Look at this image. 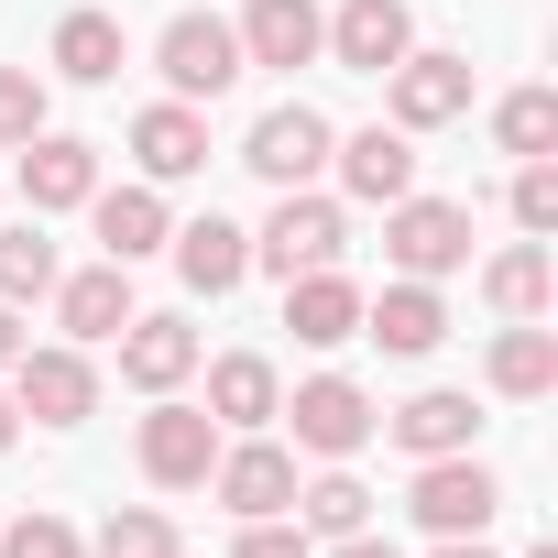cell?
Here are the masks:
<instances>
[{
	"label": "cell",
	"instance_id": "obj_20",
	"mask_svg": "<svg viewBox=\"0 0 558 558\" xmlns=\"http://www.w3.org/2000/svg\"><path fill=\"white\" fill-rule=\"evenodd\" d=\"M405 45H416V12H405V0H340L318 56H329V66H351V77H384Z\"/></svg>",
	"mask_w": 558,
	"mask_h": 558
},
{
	"label": "cell",
	"instance_id": "obj_28",
	"mask_svg": "<svg viewBox=\"0 0 558 558\" xmlns=\"http://www.w3.org/2000/svg\"><path fill=\"white\" fill-rule=\"evenodd\" d=\"M56 241H45V219H0V307H45L56 296Z\"/></svg>",
	"mask_w": 558,
	"mask_h": 558
},
{
	"label": "cell",
	"instance_id": "obj_34",
	"mask_svg": "<svg viewBox=\"0 0 558 558\" xmlns=\"http://www.w3.org/2000/svg\"><path fill=\"white\" fill-rule=\"evenodd\" d=\"M230 558H318V536H307V525H296V514H252V525H241V547H230Z\"/></svg>",
	"mask_w": 558,
	"mask_h": 558
},
{
	"label": "cell",
	"instance_id": "obj_36",
	"mask_svg": "<svg viewBox=\"0 0 558 558\" xmlns=\"http://www.w3.org/2000/svg\"><path fill=\"white\" fill-rule=\"evenodd\" d=\"M23 340H34V329H23V307H0V373L23 362Z\"/></svg>",
	"mask_w": 558,
	"mask_h": 558
},
{
	"label": "cell",
	"instance_id": "obj_11",
	"mask_svg": "<svg viewBox=\"0 0 558 558\" xmlns=\"http://www.w3.org/2000/svg\"><path fill=\"white\" fill-rule=\"evenodd\" d=\"M12 197L34 208V219H66V208H88L99 197V143H77V132H34L23 143V165H12Z\"/></svg>",
	"mask_w": 558,
	"mask_h": 558
},
{
	"label": "cell",
	"instance_id": "obj_18",
	"mask_svg": "<svg viewBox=\"0 0 558 558\" xmlns=\"http://www.w3.org/2000/svg\"><path fill=\"white\" fill-rule=\"evenodd\" d=\"M56 329H66L77 351L121 340V329H132V263H77V274H56Z\"/></svg>",
	"mask_w": 558,
	"mask_h": 558
},
{
	"label": "cell",
	"instance_id": "obj_17",
	"mask_svg": "<svg viewBox=\"0 0 558 558\" xmlns=\"http://www.w3.org/2000/svg\"><path fill=\"white\" fill-rule=\"evenodd\" d=\"M373 438H395L405 460H449V449H471V438H482V405H471L460 384H427V395L384 405V427H373Z\"/></svg>",
	"mask_w": 558,
	"mask_h": 558
},
{
	"label": "cell",
	"instance_id": "obj_2",
	"mask_svg": "<svg viewBox=\"0 0 558 558\" xmlns=\"http://www.w3.org/2000/svg\"><path fill=\"white\" fill-rule=\"evenodd\" d=\"M351 252V208L329 197V186H274V219L252 230V274H318V263H340Z\"/></svg>",
	"mask_w": 558,
	"mask_h": 558
},
{
	"label": "cell",
	"instance_id": "obj_26",
	"mask_svg": "<svg viewBox=\"0 0 558 558\" xmlns=\"http://www.w3.org/2000/svg\"><path fill=\"white\" fill-rule=\"evenodd\" d=\"M286 514H296L318 547H329V536H362V525H373V482H362L351 460H318V482H296V504H286Z\"/></svg>",
	"mask_w": 558,
	"mask_h": 558
},
{
	"label": "cell",
	"instance_id": "obj_23",
	"mask_svg": "<svg viewBox=\"0 0 558 558\" xmlns=\"http://www.w3.org/2000/svg\"><path fill=\"white\" fill-rule=\"evenodd\" d=\"M197 373H208V395H197V405H208L230 438L274 427V405H286V373H274L263 351H219V362H197Z\"/></svg>",
	"mask_w": 558,
	"mask_h": 558
},
{
	"label": "cell",
	"instance_id": "obj_32",
	"mask_svg": "<svg viewBox=\"0 0 558 558\" xmlns=\"http://www.w3.org/2000/svg\"><path fill=\"white\" fill-rule=\"evenodd\" d=\"M56 121V99H45V77L34 66H0V154H23L34 132Z\"/></svg>",
	"mask_w": 558,
	"mask_h": 558
},
{
	"label": "cell",
	"instance_id": "obj_16",
	"mask_svg": "<svg viewBox=\"0 0 558 558\" xmlns=\"http://www.w3.org/2000/svg\"><path fill=\"white\" fill-rule=\"evenodd\" d=\"M197 362H208V340H197L186 318H143V307H132V329H121V384H132V395H186Z\"/></svg>",
	"mask_w": 558,
	"mask_h": 558
},
{
	"label": "cell",
	"instance_id": "obj_37",
	"mask_svg": "<svg viewBox=\"0 0 558 558\" xmlns=\"http://www.w3.org/2000/svg\"><path fill=\"white\" fill-rule=\"evenodd\" d=\"M23 438V405H12V384H0V449H12Z\"/></svg>",
	"mask_w": 558,
	"mask_h": 558
},
{
	"label": "cell",
	"instance_id": "obj_5",
	"mask_svg": "<svg viewBox=\"0 0 558 558\" xmlns=\"http://www.w3.org/2000/svg\"><path fill=\"white\" fill-rule=\"evenodd\" d=\"M384 121L395 132H449V121H471V56H449V45H405L395 66H384Z\"/></svg>",
	"mask_w": 558,
	"mask_h": 558
},
{
	"label": "cell",
	"instance_id": "obj_21",
	"mask_svg": "<svg viewBox=\"0 0 558 558\" xmlns=\"http://www.w3.org/2000/svg\"><path fill=\"white\" fill-rule=\"evenodd\" d=\"M88 230H99V263H154L165 252V230H175V208H165V186H99L88 197Z\"/></svg>",
	"mask_w": 558,
	"mask_h": 558
},
{
	"label": "cell",
	"instance_id": "obj_29",
	"mask_svg": "<svg viewBox=\"0 0 558 558\" xmlns=\"http://www.w3.org/2000/svg\"><path fill=\"white\" fill-rule=\"evenodd\" d=\"M493 143H504L514 165L558 154V88H504V99H493Z\"/></svg>",
	"mask_w": 558,
	"mask_h": 558
},
{
	"label": "cell",
	"instance_id": "obj_3",
	"mask_svg": "<svg viewBox=\"0 0 558 558\" xmlns=\"http://www.w3.org/2000/svg\"><path fill=\"white\" fill-rule=\"evenodd\" d=\"M384 263L416 274V286H449V274L471 263V197H427V186H405V197L384 208Z\"/></svg>",
	"mask_w": 558,
	"mask_h": 558
},
{
	"label": "cell",
	"instance_id": "obj_39",
	"mask_svg": "<svg viewBox=\"0 0 558 558\" xmlns=\"http://www.w3.org/2000/svg\"><path fill=\"white\" fill-rule=\"evenodd\" d=\"M525 558H558V547H525Z\"/></svg>",
	"mask_w": 558,
	"mask_h": 558
},
{
	"label": "cell",
	"instance_id": "obj_19",
	"mask_svg": "<svg viewBox=\"0 0 558 558\" xmlns=\"http://www.w3.org/2000/svg\"><path fill=\"white\" fill-rule=\"evenodd\" d=\"M286 329H296V351H351L362 340V286H351L340 263L286 274Z\"/></svg>",
	"mask_w": 558,
	"mask_h": 558
},
{
	"label": "cell",
	"instance_id": "obj_7",
	"mask_svg": "<svg viewBox=\"0 0 558 558\" xmlns=\"http://www.w3.org/2000/svg\"><path fill=\"white\" fill-rule=\"evenodd\" d=\"M12 384V405L34 416V427H88L99 416V362L77 351V340H23V362L0 373Z\"/></svg>",
	"mask_w": 558,
	"mask_h": 558
},
{
	"label": "cell",
	"instance_id": "obj_12",
	"mask_svg": "<svg viewBox=\"0 0 558 558\" xmlns=\"http://www.w3.org/2000/svg\"><path fill=\"white\" fill-rule=\"evenodd\" d=\"M329 175H340V197H362V208H395V197L416 186V132H395V121H362V132H340V143H329Z\"/></svg>",
	"mask_w": 558,
	"mask_h": 558
},
{
	"label": "cell",
	"instance_id": "obj_31",
	"mask_svg": "<svg viewBox=\"0 0 558 558\" xmlns=\"http://www.w3.org/2000/svg\"><path fill=\"white\" fill-rule=\"evenodd\" d=\"M0 558H88V536H77L56 504H23L12 525H0Z\"/></svg>",
	"mask_w": 558,
	"mask_h": 558
},
{
	"label": "cell",
	"instance_id": "obj_1",
	"mask_svg": "<svg viewBox=\"0 0 558 558\" xmlns=\"http://www.w3.org/2000/svg\"><path fill=\"white\" fill-rule=\"evenodd\" d=\"M274 427H286V449H296V460H362V449H373V427H384V405H373L351 373H307L286 405H274Z\"/></svg>",
	"mask_w": 558,
	"mask_h": 558
},
{
	"label": "cell",
	"instance_id": "obj_38",
	"mask_svg": "<svg viewBox=\"0 0 558 558\" xmlns=\"http://www.w3.org/2000/svg\"><path fill=\"white\" fill-rule=\"evenodd\" d=\"M438 558H493V547L482 536H438Z\"/></svg>",
	"mask_w": 558,
	"mask_h": 558
},
{
	"label": "cell",
	"instance_id": "obj_22",
	"mask_svg": "<svg viewBox=\"0 0 558 558\" xmlns=\"http://www.w3.org/2000/svg\"><path fill=\"white\" fill-rule=\"evenodd\" d=\"M165 252H175V274H186V296H230L241 274H252V230L219 219V208H208V219H175Z\"/></svg>",
	"mask_w": 558,
	"mask_h": 558
},
{
	"label": "cell",
	"instance_id": "obj_30",
	"mask_svg": "<svg viewBox=\"0 0 558 558\" xmlns=\"http://www.w3.org/2000/svg\"><path fill=\"white\" fill-rule=\"evenodd\" d=\"M88 558H186V536H175V514H154V504H121V514L88 536Z\"/></svg>",
	"mask_w": 558,
	"mask_h": 558
},
{
	"label": "cell",
	"instance_id": "obj_27",
	"mask_svg": "<svg viewBox=\"0 0 558 558\" xmlns=\"http://www.w3.org/2000/svg\"><path fill=\"white\" fill-rule=\"evenodd\" d=\"M547 296H558L547 241H504V252L482 263V307H493V318H547Z\"/></svg>",
	"mask_w": 558,
	"mask_h": 558
},
{
	"label": "cell",
	"instance_id": "obj_4",
	"mask_svg": "<svg viewBox=\"0 0 558 558\" xmlns=\"http://www.w3.org/2000/svg\"><path fill=\"white\" fill-rule=\"evenodd\" d=\"M154 77H165V99L208 110V99H230L252 66H241V34H230L219 12H175V23L154 34Z\"/></svg>",
	"mask_w": 558,
	"mask_h": 558
},
{
	"label": "cell",
	"instance_id": "obj_33",
	"mask_svg": "<svg viewBox=\"0 0 558 558\" xmlns=\"http://www.w3.org/2000/svg\"><path fill=\"white\" fill-rule=\"evenodd\" d=\"M514 230H525V241H547V230H558V165H547V154H536V165H514Z\"/></svg>",
	"mask_w": 558,
	"mask_h": 558
},
{
	"label": "cell",
	"instance_id": "obj_8",
	"mask_svg": "<svg viewBox=\"0 0 558 558\" xmlns=\"http://www.w3.org/2000/svg\"><path fill=\"white\" fill-rule=\"evenodd\" d=\"M405 514H416L427 536H482V525L504 514V482H493V460H482V449H449V460H416Z\"/></svg>",
	"mask_w": 558,
	"mask_h": 558
},
{
	"label": "cell",
	"instance_id": "obj_25",
	"mask_svg": "<svg viewBox=\"0 0 558 558\" xmlns=\"http://www.w3.org/2000/svg\"><path fill=\"white\" fill-rule=\"evenodd\" d=\"M45 66H56L66 88H110V77L132 66V34H121V12H99V0H88V12H66V23H56V45H45Z\"/></svg>",
	"mask_w": 558,
	"mask_h": 558
},
{
	"label": "cell",
	"instance_id": "obj_10",
	"mask_svg": "<svg viewBox=\"0 0 558 558\" xmlns=\"http://www.w3.org/2000/svg\"><path fill=\"white\" fill-rule=\"evenodd\" d=\"M208 504H230V525H252V514H286V504H296V449L274 438V427H252V438H219V460H208Z\"/></svg>",
	"mask_w": 558,
	"mask_h": 558
},
{
	"label": "cell",
	"instance_id": "obj_35",
	"mask_svg": "<svg viewBox=\"0 0 558 558\" xmlns=\"http://www.w3.org/2000/svg\"><path fill=\"white\" fill-rule=\"evenodd\" d=\"M318 558H405V547H395V536H373V525H362V536H329V547H318Z\"/></svg>",
	"mask_w": 558,
	"mask_h": 558
},
{
	"label": "cell",
	"instance_id": "obj_9",
	"mask_svg": "<svg viewBox=\"0 0 558 558\" xmlns=\"http://www.w3.org/2000/svg\"><path fill=\"white\" fill-rule=\"evenodd\" d=\"M329 143H340V121H329V110L274 99V110L241 132V165H252L263 186H318V175H329Z\"/></svg>",
	"mask_w": 558,
	"mask_h": 558
},
{
	"label": "cell",
	"instance_id": "obj_14",
	"mask_svg": "<svg viewBox=\"0 0 558 558\" xmlns=\"http://www.w3.org/2000/svg\"><path fill=\"white\" fill-rule=\"evenodd\" d=\"M362 340H373V351H395V362H427V351L449 340V296H438V286H416V274H395L384 296H362Z\"/></svg>",
	"mask_w": 558,
	"mask_h": 558
},
{
	"label": "cell",
	"instance_id": "obj_15",
	"mask_svg": "<svg viewBox=\"0 0 558 558\" xmlns=\"http://www.w3.org/2000/svg\"><path fill=\"white\" fill-rule=\"evenodd\" d=\"M132 165H143V186H186V175H208V110H186V99L132 110Z\"/></svg>",
	"mask_w": 558,
	"mask_h": 558
},
{
	"label": "cell",
	"instance_id": "obj_6",
	"mask_svg": "<svg viewBox=\"0 0 558 558\" xmlns=\"http://www.w3.org/2000/svg\"><path fill=\"white\" fill-rule=\"evenodd\" d=\"M219 416L208 405H186V395H154V416L132 427V460H143V482L154 493H208V460H219Z\"/></svg>",
	"mask_w": 558,
	"mask_h": 558
},
{
	"label": "cell",
	"instance_id": "obj_24",
	"mask_svg": "<svg viewBox=\"0 0 558 558\" xmlns=\"http://www.w3.org/2000/svg\"><path fill=\"white\" fill-rule=\"evenodd\" d=\"M482 384H493L504 405L558 395V329H547V318H504V329H493V351H482Z\"/></svg>",
	"mask_w": 558,
	"mask_h": 558
},
{
	"label": "cell",
	"instance_id": "obj_13",
	"mask_svg": "<svg viewBox=\"0 0 558 558\" xmlns=\"http://www.w3.org/2000/svg\"><path fill=\"white\" fill-rule=\"evenodd\" d=\"M241 66H318V45H329V12H318V0H241Z\"/></svg>",
	"mask_w": 558,
	"mask_h": 558
}]
</instances>
